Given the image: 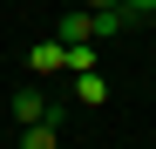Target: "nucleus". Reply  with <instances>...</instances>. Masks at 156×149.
I'll return each instance as SVG.
<instances>
[{"instance_id": "1", "label": "nucleus", "mask_w": 156, "mask_h": 149, "mask_svg": "<svg viewBox=\"0 0 156 149\" xmlns=\"http://www.w3.org/2000/svg\"><path fill=\"white\" fill-rule=\"evenodd\" d=\"M27 68H34V74H61V68H68V41H55V34L34 41V47H27Z\"/></svg>"}, {"instance_id": "2", "label": "nucleus", "mask_w": 156, "mask_h": 149, "mask_svg": "<svg viewBox=\"0 0 156 149\" xmlns=\"http://www.w3.org/2000/svg\"><path fill=\"white\" fill-rule=\"evenodd\" d=\"M48 109H55V102H48L41 88H20V95H14V122H20V129H34V122H48Z\"/></svg>"}, {"instance_id": "3", "label": "nucleus", "mask_w": 156, "mask_h": 149, "mask_svg": "<svg viewBox=\"0 0 156 149\" xmlns=\"http://www.w3.org/2000/svg\"><path fill=\"white\" fill-rule=\"evenodd\" d=\"M122 27H129V7H102V14H88V34H95V41H115Z\"/></svg>"}, {"instance_id": "4", "label": "nucleus", "mask_w": 156, "mask_h": 149, "mask_svg": "<svg viewBox=\"0 0 156 149\" xmlns=\"http://www.w3.org/2000/svg\"><path fill=\"white\" fill-rule=\"evenodd\" d=\"M55 41H68V47L95 41V34H88V7H68V14H61V27H55Z\"/></svg>"}, {"instance_id": "5", "label": "nucleus", "mask_w": 156, "mask_h": 149, "mask_svg": "<svg viewBox=\"0 0 156 149\" xmlns=\"http://www.w3.org/2000/svg\"><path fill=\"white\" fill-rule=\"evenodd\" d=\"M75 102H109V74H102V68L75 74Z\"/></svg>"}, {"instance_id": "6", "label": "nucleus", "mask_w": 156, "mask_h": 149, "mask_svg": "<svg viewBox=\"0 0 156 149\" xmlns=\"http://www.w3.org/2000/svg\"><path fill=\"white\" fill-rule=\"evenodd\" d=\"M20 149H61V129L55 122H34V129L20 136Z\"/></svg>"}, {"instance_id": "7", "label": "nucleus", "mask_w": 156, "mask_h": 149, "mask_svg": "<svg viewBox=\"0 0 156 149\" xmlns=\"http://www.w3.org/2000/svg\"><path fill=\"white\" fill-rule=\"evenodd\" d=\"M102 54H95V41H82V47H68V74H88Z\"/></svg>"}, {"instance_id": "8", "label": "nucleus", "mask_w": 156, "mask_h": 149, "mask_svg": "<svg viewBox=\"0 0 156 149\" xmlns=\"http://www.w3.org/2000/svg\"><path fill=\"white\" fill-rule=\"evenodd\" d=\"M122 7H129V14H156V0H122Z\"/></svg>"}, {"instance_id": "9", "label": "nucleus", "mask_w": 156, "mask_h": 149, "mask_svg": "<svg viewBox=\"0 0 156 149\" xmlns=\"http://www.w3.org/2000/svg\"><path fill=\"white\" fill-rule=\"evenodd\" d=\"M82 7H88V14H102V7H122V0H82Z\"/></svg>"}]
</instances>
